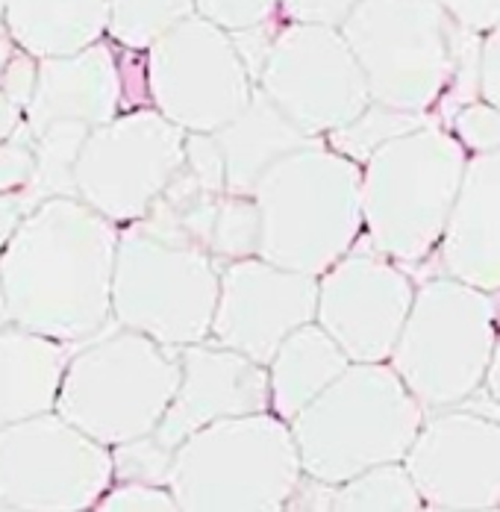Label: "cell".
Wrapping results in <instances>:
<instances>
[{
	"mask_svg": "<svg viewBox=\"0 0 500 512\" xmlns=\"http://www.w3.org/2000/svg\"><path fill=\"white\" fill-rule=\"evenodd\" d=\"M112 483V448L56 410L0 430V510H95Z\"/></svg>",
	"mask_w": 500,
	"mask_h": 512,
	"instance_id": "cell-10",
	"label": "cell"
},
{
	"mask_svg": "<svg viewBox=\"0 0 500 512\" xmlns=\"http://www.w3.org/2000/svg\"><path fill=\"white\" fill-rule=\"evenodd\" d=\"M318 315V277L262 256L221 265V292L209 342L268 365L298 327Z\"/></svg>",
	"mask_w": 500,
	"mask_h": 512,
	"instance_id": "cell-16",
	"label": "cell"
},
{
	"mask_svg": "<svg viewBox=\"0 0 500 512\" xmlns=\"http://www.w3.org/2000/svg\"><path fill=\"white\" fill-rule=\"evenodd\" d=\"M24 115H27L24 106L0 86V145L24 130Z\"/></svg>",
	"mask_w": 500,
	"mask_h": 512,
	"instance_id": "cell-38",
	"label": "cell"
},
{
	"mask_svg": "<svg viewBox=\"0 0 500 512\" xmlns=\"http://www.w3.org/2000/svg\"><path fill=\"white\" fill-rule=\"evenodd\" d=\"M286 510H336V486L318 477L303 474L295 486Z\"/></svg>",
	"mask_w": 500,
	"mask_h": 512,
	"instance_id": "cell-37",
	"label": "cell"
},
{
	"mask_svg": "<svg viewBox=\"0 0 500 512\" xmlns=\"http://www.w3.org/2000/svg\"><path fill=\"white\" fill-rule=\"evenodd\" d=\"M427 410L389 362H350L289 421L303 474L333 486L409 454Z\"/></svg>",
	"mask_w": 500,
	"mask_h": 512,
	"instance_id": "cell-4",
	"label": "cell"
},
{
	"mask_svg": "<svg viewBox=\"0 0 500 512\" xmlns=\"http://www.w3.org/2000/svg\"><path fill=\"white\" fill-rule=\"evenodd\" d=\"M468 156L439 118L377 148L362 162L365 242L403 268L427 262L448 230Z\"/></svg>",
	"mask_w": 500,
	"mask_h": 512,
	"instance_id": "cell-3",
	"label": "cell"
},
{
	"mask_svg": "<svg viewBox=\"0 0 500 512\" xmlns=\"http://www.w3.org/2000/svg\"><path fill=\"white\" fill-rule=\"evenodd\" d=\"M77 348L18 324L0 330V430L56 410L65 368Z\"/></svg>",
	"mask_w": 500,
	"mask_h": 512,
	"instance_id": "cell-20",
	"label": "cell"
},
{
	"mask_svg": "<svg viewBox=\"0 0 500 512\" xmlns=\"http://www.w3.org/2000/svg\"><path fill=\"white\" fill-rule=\"evenodd\" d=\"M121 227L77 195L36 206L0 251L9 324L68 345L106 333Z\"/></svg>",
	"mask_w": 500,
	"mask_h": 512,
	"instance_id": "cell-1",
	"label": "cell"
},
{
	"mask_svg": "<svg viewBox=\"0 0 500 512\" xmlns=\"http://www.w3.org/2000/svg\"><path fill=\"white\" fill-rule=\"evenodd\" d=\"M415 283L403 265L359 239L318 277L315 321L353 362H389L415 301Z\"/></svg>",
	"mask_w": 500,
	"mask_h": 512,
	"instance_id": "cell-14",
	"label": "cell"
},
{
	"mask_svg": "<svg viewBox=\"0 0 500 512\" xmlns=\"http://www.w3.org/2000/svg\"><path fill=\"white\" fill-rule=\"evenodd\" d=\"M350 362L353 359L318 321L298 327L268 362L271 412L292 421L336 377H342Z\"/></svg>",
	"mask_w": 500,
	"mask_h": 512,
	"instance_id": "cell-23",
	"label": "cell"
},
{
	"mask_svg": "<svg viewBox=\"0 0 500 512\" xmlns=\"http://www.w3.org/2000/svg\"><path fill=\"white\" fill-rule=\"evenodd\" d=\"M453 27L439 0H359L342 33L374 101L436 115L456 74Z\"/></svg>",
	"mask_w": 500,
	"mask_h": 512,
	"instance_id": "cell-9",
	"label": "cell"
},
{
	"mask_svg": "<svg viewBox=\"0 0 500 512\" xmlns=\"http://www.w3.org/2000/svg\"><path fill=\"white\" fill-rule=\"evenodd\" d=\"M436 115H427V112H409V109H398V106H389V103L371 101L353 121H348L345 127L333 130L324 136V142L345 154L353 162H365L368 156L374 154L377 148H383L386 142L398 139L409 130H418L424 127L427 121H433Z\"/></svg>",
	"mask_w": 500,
	"mask_h": 512,
	"instance_id": "cell-26",
	"label": "cell"
},
{
	"mask_svg": "<svg viewBox=\"0 0 500 512\" xmlns=\"http://www.w3.org/2000/svg\"><path fill=\"white\" fill-rule=\"evenodd\" d=\"M180 374V348L118 327L74 351L56 412L106 448H118L159 427L177 395Z\"/></svg>",
	"mask_w": 500,
	"mask_h": 512,
	"instance_id": "cell-6",
	"label": "cell"
},
{
	"mask_svg": "<svg viewBox=\"0 0 500 512\" xmlns=\"http://www.w3.org/2000/svg\"><path fill=\"white\" fill-rule=\"evenodd\" d=\"M403 462L427 510H500V418L465 404L427 412Z\"/></svg>",
	"mask_w": 500,
	"mask_h": 512,
	"instance_id": "cell-15",
	"label": "cell"
},
{
	"mask_svg": "<svg viewBox=\"0 0 500 512\" xmlns=\"http://www.w3.org/2000/svg\"><path fill=\"white\" fill-rule=\"evenodd\" d=\"M339 512H418L427 510L406 462H383L336 486Z\"/></svg>",
	"mask_w": 500,
	"mask_h": 512,
	"instance_id": "cell-24",
	"label": "cell"
},
{
	"mask_svg": "<svg viewBox=\"0 0 500 512\" xmlns=\"http://www.w3.org/2000/svg\"><path fill=\"white\" fill-rule=\"evenodd\" d=\"M442 274L500 292V151L471 154L439 245Z\"/></svg>",
	"mask_w": 500,
	"mask_h": 512,
	"instance_id": "cell-19",
	"label": "cell"
},
{
	"mask_svg": "<svg viewBox=\"0 0 500 512\" xmlns=\"http://www.w3.org/2000/svg\"><path fill=\"white\" fill-rule=\"evenodd\" d=\"M212 136L224 154L227 189L236 195H253L256 183L271 165L315 142L259 86L248 109Z\"/></svg>",
	"mask_w": 500,
	"mask_h": 512,
	"instance_id": "cell-21",
	"label": "cell"
},
{
	"mask_svg": "<svg viewBox=\"0 0 500 512\" xmlns=\"http://www.w3.org/2000/svg\"><path fill=\"white\" fill-rule=\"evenodd\" d=\"M300 477L292 424L271 410L200 427L174 448L168 468L183 512H280Z\"/></svg>",
	"mask_w": 500,
	"mask_h": 512,
	"instance_id": "cell-5",
	"label": "cell"
},
{
	"mask_svg": "<svg viewBox=\"0 0 500 512\" xmlns=\"http://www.w3.org/2000/svg\"><path fill=\"white\" fill-rule=\"evenodd\" d=\"M359 0H280V18L298 24L342 27Z\"/></svg>",
	"mask_w": 500,
	"mask_h": 512,
	"instance_id": "cell-33",
	"label": "cell"
},
{
	"mask_svg": "<svg viewBox=\"0 0 500 512\" xmlns=\"http://www.w3.org/2000/svg\"><path fill=\"white\" fill-rule=\"evenodd\" d=\"M145 56L150 106L186 133H215L253 101L256 80L233 36L198 12L159 36Z\"/></svg>",
	"mask_w": 500,
	"mask_h": 512,
	"instance_id": "cell-12",
	"label": "cell"
},
{
	"mask_svg": "<svg viewBox=\"0 0 500 512\" xmlns=\"http://www.w3.org/2000/svg\"><path fill=\"white\" fill-rule=\"evenodd\" d=\"M115 457V480H148L168 483V468L174 451L162 448L153 436H142L136 442L112 448Z\"/></svg>",
	"mask_w": 500,
	"mask_h": 512,
	"instance_id": "cell-30",
	"label": "cell"
},
{
	"mask_svg": "<svg viewBox=\"0 0 500 512\" xmlns=\"http://www.w3.org/2000/svg\"><path fill=\"white\" fill-rule=\"evenodd\" d=\"M189 15H195V0H109V39L121 48L148 51Z\"/></svg>",
	"mask_w": 500,
	"mask_h": 512,
	"instance_id": "cell-27",
	"label": "cell"
},
{
	"mask_svg": "<svg viewBox=\"0 0 500 512\" xmlns=\"http://www.w3.org/2000/svg\"><path fill=\"white\" fill-rule=\"evenodd\" d=\"M180 365L177 395L150 433L168 451L212 421L271 410L268 365L242 351L203 339L180 348Z\"/></svg>",
	"mask_w": 500,
	"mask_h": 512,
	"instance_id": "cell-17",
	"label": "cell"
},
{
	"mask_svg": "<svg viewBox=\"0 0 500 512\" xmlns=\"http://www.w3.org/2000/svg\"><path fill=\"white\" fill-rule=\"evenodd\" d=\"M9 324V309H6V298H3V283H0V330Z\"/></svg>",
	"mask_w": 500,
	"mask_h": 512,
	"instance_id": "cell-41",
	"label": "cell"
},
{
	"mask_svg": "<svg viewBox=\"0 0 500 512\" xmlns=\"http://www.w3.org/2000/svg\"><path fill=\"white\" fill-rule=\"evenodd\" d=\"M445 124L459 136L468 154H498L500 151V109L483 98L459 106Z\"/></svg>",
	"mask_w": 500,
	"mask_h": 512,
	"instance_id": "cell-28",
	"label": "cell"
},
{
	"mask_svg": "<svg viewBox=\"0 0 500 512\" xmlns=\"http://www.w3.org/2000/svg\"><path fill=\"white\" fill-rule=\"evenodd\" d=\"M495 339L498 295L439 274L418 283L389 365L424 410H448L483 389Z\"/></svg>",
	"mask_w": 500,
	"mask_h": 512,
	"instance_id": "cell-7",
	"label": "cell"
},
{
	"mask_svg": "<svg viewBox=\"0 0 500 512\" xmlns=\"http://www.w3.org/2000/svg\"><path fill=\"white\" fill-rule=\"evenodd\" d=\"M221 292V262L206 248L168 239L133 221L121 227L112 318L162 345H195L209 339Z\"/></svg>",
	"mask_w": 500,
	"mask_h": 512,
	"instance_id": "cell-8",
	"label": "cell"
},
{
	"mask_svg": "<svg viewBox=\"0 0 500 512\" xmlns=\"http://www.w3.org/2000/svg\"><path fill=\"white\" fill-rule=\"evenodd\" d=\"M6 6H9V0H0V24H3V15H6Z\"/></svg>",
	"mask_w": 500,
	"mask_h": 512,
	"instance_id": "cell-42",
	"label": "cell"
},
{
	"mask_svg": "<svg viewBox=\"0 0 500 512\" xmlns=\"http://www.w3.org/2000/svg\"><path fill=\"white\" fill-rule=\"evenodd\" d=\"M42 204L36 198V192L30 186L24 189H9V192H0V251L9 245V239L18 233V227L24 224V218Z\"/></svg>",
	"mask_w": 500,
	"mask_h": 512,
	"instance_id": "cell-35",
	"label": "cell"
},
{
	"mask_svg": "<svg viewBox=\"0 0 500 512\" xmlns=\"http://www.w3.org/2000/svg\"><path fill=\"white\" fill-rule=\"evenodd\" d=\"M89 133L92 127L80 121H53L33 136L36 168L27 186L36 192L39 201L59 198V195H77L74 171H77V159Z\"/></svg>",
	"mask_w": 500,
	"mask_h": 512,
	"instance_id": "cell-25",
	"label": "cell"
},
{
	"mask_svg": "<svg viewBox=\"0 0 500 512\" xmlns=\"http://www.w3.org/2000/svg\"><path fill=\"white\" fill-rule=\"evenodd\" d=\"M18 53V45H15V39L9 36V30L0 24V77H3V71H6V65L12 62V56Z\"/></svg>",
	"mask_w": 500,
	"mask_h": 512,
	"instance_id": "cell-40",
	"label": "cell"
},
{
	"mask_svg": "<svg viewBox=\"0 0 500 512\" xmlns=\"http://www.w3.org/2000/svg\"><path fill=\"white\" fill-rule=\"evenodd\" d=\"M121 112V51L115 42L100 39L86 51L39 59V80L24 115V127L30 136L53 121H80L95 130Z\"/></svg>",
	"mask_w": 500,
	"mask_h": 512,
	"instance_id": "cell-18",
	"label": "cell"
},
{
	"mask_svg": "<svg viewBox=\"0 0 500 512\" xmlns=\"http://www.w3.org/2000/svg\"><path fill=\"white\" fill-rule=\"evenodd\" d=\"M256 86L312 139L345 127L374 101L342 27L324 24L283 21Z\"/></svg>",
	"mask_w": 500,
	"mask_h": 512,
	"instance_id": "cell-13",
	"label": "cell"
},
{
	"mask_svg": "<svg viewBox=\"0 0 500 512\" xmlns=\"http://www.w3.org/2000/svg\"><path fill=\"white\" fill-rule=\"evenodd\" d=\"M450 18L474 33H489L500 24V0H439Z\"/></svg>",
	"mask_w": 500,
	"mask_h": 512,
	"instance_id": "cell-34",
	"label": "cell"
},
{
	"mask_svg": "<svg viewBox=\"0 0 500 512\" xmlns=\"http://www.w3.org/2000/svg\"><path fill=\"white\" fill-rule=\"evenodd\" d=\"M483 392L500 407V292H498V339H495V351H492V362H489V374L483 383Z\"/></svg>",
	"mask_w": 500,
	"mask_h": 512,
	"instance_id": "cell-39",
	"label": "cell"
},
{
	"mask_svg": "<svg viewBox=\"0 0 500 512\" xmlns=\"http://www.w3.org/2000/svg\"><path fill=\"white\" fill-rule=\"evenodd\" d=\"M36 156H33V136L27 127L12 136L9 142L0 145V192L9 189H24L33 180Z\"/></svg>",
	"mask_w": 500,
	"mask_h": 512,
	"instance_id": "cell-32",
	"label": "cell"
},
{
	"mask_svg": "<svg viewBox=\"0 0 500 512\" xmlns=\"http://www.w3.org/2000/svg\"><path fill=\"white\" fill-rule=\"evenodd\" d=\"M259 209L256 256L321 277L365 236L362 165L309 142L271 165L253 189Z\"/></svg>",
	"mask_w": 500,
	"mask_h": 512,
	"instance_id": "cell-2",
	"label": "cell"
},
{
	"mask_svg": "<svg viewBox=\"0 0 500 512\" xmlns=\"http://www.w3.org/2000/svg\"><path fill=\"white\" fill-rule=\"evenodd\" d=\"M186 130L156 106L124 109L95 127L77 159V198L127 227L142 221L186 162Z\"/></svg>",
	"mask_w": 500,
	"mask_h": 512,
	"instance_id": "cell-11",
	"label": "cell"
},
{
	"mask_svg": "<svg viewBox=\"0 0 500 512\" xmlns=\"http://www.w3.org/2000/svg\"><path fill=\"white\" fill-rule=\"evenodd\" d=\"M480 98L500 109V24L483 33L480 51Z\"/></svg>",
	"mask_w": 500,
	"mask_h": 512,
	"instance_id": "cell-36",
	"label": "cell"
},
{
	"mask_svg": "<svg viewBox=\"0 0 500 512\" xmlns=\"http://www.w3.org/2000/svg\"><path fill=\"white\" fill-rule=\"evenodd\" d=\"M195 12L227 33H239L280 21V0H195Z\"/></svg>",
	"mask_w": 500,
	"mask_h": 512,
	"instance_id": "cell-31",
	"label": "cell"
},
{
	"mask_svg": "<svg viewBox=\"0 0 500 512\" xmlns=\"http://www.w3.org/2000/svg\"><path fill=\"white\" fill-rule=\"evenodd\" d=\"M100 512H177L180 504L168 483L115 480L95 507Z\"/></svg>",
	"mask_w": 500,
	"mask_h": 512,
	"instance_id": "cell-29",
	"label": "cell"
},
{
	"mask_svg": "<svg viewBox=\"0 0 500 512\" xmlns=\"http://www.w3.org/2000/svg\"><path fill=\"white\" fill-rule=\"evenodd\" d=\"M3 27L36 59L68 56L109 36V0H9Z\"/></svg>",
	"mask_w": 500,
	"mask_h": 512,
	"instance_id": "cell-22",
	"label": "cell"
}]
</instances>
